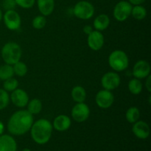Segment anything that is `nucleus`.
<instances>
[{"label": "nucleus", "instance_id": "a878e982", "mask_svg": "<svg viewBox=\"0 0 151 151\" xmlns=\"http://www.w3.org/2000/svg\"><path fill=\"white\" fill-rule=\"evenodd\" d=\"M18 86H19V82L17 80L13 78H9L3 83V89L7 92H12L16 89Z\"/></svg>", "mask_w": 151, "mask_h": 151}, {"label": "nucleus", "instance_id": "2eb2a0df", "mask_svg": "<svg viewBox=\"0 0 151 151\" xmlns=\"http://www.w3.org/2000/svg\"><path fill=\"white\" fill-rule=\"evenodd\" d=\"M52 125L53 128L56 131L63 132V131H67L70 128L72 125V121H71L70 117L67 115L60 114L55 118Z\"/></svg>", "mask_w": 151, "mask_h": 151}, {"label": "nucleus", "instance_id": "9b49d317", "mask_svg": "<svg viewBox=\"0 0 151 151\" xmlns=\"http://www.w3.org/2000/svg\"><path fill=\"white\" fill-rule=\"evenodd\" d=\"M150 65L145 60H138L133 68V75L137 79H145L150 75Z\"/></svg>", "mask_w": 151, "mask_h": 151}, {"label": "nucleus", "instance_id": "aec40b11", "mask_svg": "<svg viewBox=\"0 0 151 151\" xmlns=\"http://www.w3.org/2000/svg\"><path fill=\"white\" fill-rule=\"evenodd\" d=\"M27 111L32 115H35L39 114L42 110V103L38 98H34L29 100L27 103Z\"/></svg>", "mask_w": 151, "mask_h": 151}, {"label": "nucleus", "instance_id": "20e7f679", "mask_svg": "<svg viewBox=\"0 0 151 151\" xmlns=\"http://www.w3.org/2000/svg\"><path fill=\"white\" fill-rule=\"evenodd\" d=\"M109 64L116 72L125 70L129 65V59L126 53L122 50H114L109 57Z\"/></svg>", "mask_w": 151, "mask_h": 151}, {"label": "nucleus", "instance_id": "c9c22d12", "mask_svg": "<svg viewBox=\"0 0 151 151\" xmlns=\"http://www.w3.org/2000/svg\"><path fill=\"white\" fill-rule=\"evenodd\" d=\"M22 151H32V150H31L30 149H29V148H24Z\"/></svg>", "mask_w": 151, "mask_h": 151}, {"label": "nucleus", "instance_id": "412c9836", "mask_svg": "<svg viewBox=\"0 0 151 151\" xmlns=\"http://www.w3.org/2000/svg\"><path fill=\"white\" fill-rule=\"evenodd\" d=\"M140 111L139 109L137 107H131L127 110L125 113V118L129 123L134 124L139 120Z\"/></svg>", "mask_w": 151, "mask_h": 151}, {"label": "nucleus", "instance_id": "dca6fc26", "mask_svg": "<svg viewBox=\"0 0 151 151\" xmlns=\"http://www.w3.org/2000/svg\"><path fill=\"white\" fill-rule=\"evenodd\" d=\"M17 143L13 137L7 134L0 136V151H16Z\"/></svg>", "mask_w": 151, "mask_h": 151}, {"label": "nucleus", "instance_id": "5701e85b", "mask_svg": "<svg viewBox=\"0 0 151 151\" xmlns=\"http://www.w3.org/2000/svg\"><path fill=\"white\" fill-rule=\"evenodd\" d=\"M14 75L13 68L12 65H9L5 63L0 66V80L1 81H6L10 78H13Z\"/></svg>", "mask_w": 151, "mask_h": 151}, {"label": "nucleus", "instance_id": "b1692460", "mask_svg": "<svg viewBox=\"0 0 151 151\" xmlns=\"http://www.w3.org/2000/svg\"><path fill=\"white\" fill-rule=\"evenodd\" d=\"M131 15L137 20H142L147 16V10L141 4L134 5L132 7Z\"/></svg>", "mask_w": 151, "mask_h": 151}, {"label": "nucleus", "instance_id": "f3484780", "mask_svg": "<svg viewBox=\"0 0 151 151\" xmlns=\"http://www.w3.org/2000/svg\"><path fill=\"white\" fill-rule=\"evenodd\" d=\"M37 5L42 16H48L54 10L55 0H37Z\"/></svg>", "mask_w": 151, "mask_h": 151}, {"label": "nucleus", "instance_id": "72a5a7b5", "mask_svg": "<svg viewBox=\"0 0 151 151\" xmlns=\"http://www.w3.org/2000/svg\"><path fill=\"white\" fill-rule=\"evenodd\" d=\"M4 125L3 124V122L0 120V136L2 135L3 133H4Z\"/></svg>", "mask_w": 151, "mask_h": 151}, {"label": "nucleus", "instance_id": "c756f323", "mask_svg": "<svg viewBox=\"0 0 151 151\" xmlns=\"http://www.w3.org/2000/svg\"><path fill=\"white\" fill-rule=\"evenodd\" d=\"M1 6L5 10H14L16 7V3L15 0H3Z\"/></svg>", "mask_w": 151, "mask_h": 151}, {"label": "nucleus", "instance_id": "7c9ffc66", "mask_svg": "<svg viewBox=\"0 0 151 151\" xmlns=\"http://www.w3.org/2000/svg\"><path fill=\"white\" fill-rule=\"evenodd\" d=\"M145 79H146V81H145L146 88H147V90L148 92H151V76H150V75H148V76H147Z\"/></svg>", "mask_w": 151, "mask_h": 151}, {"label": "nucleus", "instance_id": "6ab92c4d", "mask_svg": "<svg viewBox=\"0 0 151 151\" xmlns=\"http://www.w3.org/2000/svg\"><path fill=\"white\" fill-rule=\"evenodd\" d=\"M71 95L72 100L76 103H84L86 99V91L81 86H76L72 88Z\"/></svg>", "mask_w": 151, "mask_h": 151}, {"label": "nucleus", "instance_id": "39448f33", "mask_svg": "<svg viewBox=\"0 0 151 151\" xmlns=\"http://www.w3.org/2000/svg\"><path fill=\"white\" fill-rule=\"evenodd\" d=\"M94 11V5L87 1H78L73 8L74 15L82 20H88L92 18Z\"/></svg>", "mask_w": 151, "mask_h": 151}, {"label": "nucleus", "instance_id": "f704fd0d", "mask_svg": "<svg viewBox=\"0 0 151 151\" xmlns=\"http://www.w3.org/2000/svg\"><path fill=\"white\" fill-rule=\"evenodd\" d=\"M2 16H3L2 11H1V9H0V22H1V19H2Z\"/></svg>", "mask_w": 151, "mask_h": 151}, {"label": "nucleus", "instance_id": "a211bd4d", "mask_svg": "<svg viewBox=\"0 0 151 151\" xmlns=\"http://www.w3.org/2000/svg\"><path fill=\"white\" fill-rule=\"evenodd\" d=\"M110 25V18L106 14H100L94 19L93 26L95 30L103 31Z\"/></svg>", "mask_w": 151, "mask_h": 151}, {"label": "nucleus", "instance_id": "f257e3e1", "mask_svg": "<svg viewBox=\"0 0 151 151\" xmlns=\"http://www.w3.org/2000/svg\"><path fill=\"white\" fill-rule=\"evenodd\" d=\"M33 122V115L27 110L17 111L9 119L7 131L12 135H24L30 130Z\"/></svg>", "mask_w": 151, "mask_h": 151}, {"label": "nucleus", "instance_id": "cd10ccee", "mask_svg": "<svg viewBox=\"0 0 151 151\" xmlns=\"http://www.w3.org/2000/svg\"><path fill=\"white\" fill-rule=\"evenodd\" d=\"M10 103V96L7 91L0 88V111L7 107Z\"/></svg>", "mask_w": 151, "mask_h": 151}, {"label": "nucleus", "instance_id": "423d86ee", "mask_svg": "<svg viewBox=\"0 0 151 151\" xmlns=\"http://www.w3.org/2000/svg\"><path fill=\"white\" fill-rule=\"evenodd\" d=\"M132 7V4L128 1H119L114 8V17L118 22H124L131 16Z\"/></svg>", "mask_w": 151, "mask_h": 151}, {"label": "nucleus", "instance_id": "1a4fd4ad", "mask_svg": "<svg viewBox=\"0 0 151 151\" xmlns=\"http://www.w3.org/2000/svg\"><path fill=\"white\" fill-rule=\"evenodd\" d=\"M121 78L116 72H109L103 75L101 78V85L104 89L112 91L120 85Z\"/></svg>", "mask_w": 151, "mask_h": 151}, {"label": "nucleus", "instance_id": "0eeeda50", "mask_svg": "<svg viewBox=\"0 0 151 151\" xmlns=\"http://www.w3.org/2000/svg\"><path fill=\"white\" fill-rule=\"evenodd\" d=\"M4 23L6 27L12 31L17 30L20 28L22 24L21 16L15 10H6L2 16Z\"/></svg>", "mask_w": 151, "mask_h": 151}, {"label": "nucleus", "instance_id": "c85d7f7f", "mask_svg": "<svg viewBox=\"0 0 151 151\" xmlns=\"http://www.w3.org/2000/svg\"><path fill=\"white\" fill-rule=\"evenodd\" d=\"M16 5L24 9L31 8L35 4V0H15Z\"/></svg>", "mask_w": 151, "mask_h": 151}, {"label": "nucleus", "instance_id": "6e6552de", "mask_svg": "<svg viewBox=\"0 0 151 151\" xmlns=\"http://www.w3.org/2000/svg\"><path fill=\"white\" fill-rule=\"evenodd\" d=\"M71 115L75 122H83L89 117L90 109L85 103H76L72 108Z\"/></svg>", "mask_w": 151, "mask_h": 151}, {"label": "nucleus", "instance_id": "393cba45", "mask_svg": "<svg viewBox=\"0 0 151 151\" xmlns=\"http://www.w3.org/2000/svg\"><path fill=\"white\" fill-rule=\"evenodd\" d=\"M13 68L14 75L16 74L18 77H24L28 72L27 66L21 60L13 64Z\"/></svg>", "mask_w": 151, "mask_h": 151}, {"label": "nucleus", "instance_id": "473e14b6", "mask_svg": "<svg viewBox=\"0 0 151 151\" xmlns=\"http://www.w3.org/2000/svg\"><path fill=\"white\" fill-rule=\"evenodd\" d=\"M145 0H128V2L132 5H139L144 3Z\"/></svg>", "mask_w": 151, "mask_h": 151}, {"label": "nucleus", "instance_id": "f8f14e48", "mask_svg": "<svg viewBox=\"0 0 151 151\" xmlns=\"http://www.w3.org/2000/svg\"><path fill=\"white\" fill-rule=\"evenodd\" d=\"M10 100L16 107L24 108L27 106L29 102V96L24 90L17 88L14 91H12Z\"/></svg>", "mask_w": 151, "mask_h": 151}, {"label": "nucleus", "instance_id": "7ed1b4c3", "mask_svg": "<svg viewBox=\"0 0 151 151\" xmlns=\"http://www.w3.org/2000/svg\"><path fill=\"white\" fill-rule=\"evenodd\" d=\"M1 58L4 63L12 65L19 61L22 55V50L16 42H7L3 46L1 51Z\"/></svg>", "mask_w": 151, "mask_h": 151}, {"label": "nucleus", "instance_id": "bb28decb", "mask_svg": "<svg viewBox=\"0 0 151 151\" xmlns=\"http://www.w3.org/2000/svg\"><path fill=\"white\" fill-rule=\"evenodd\" d=\"M47 24V19L46 16L40 15V16H36L32 22V25L33 28L35 29H41L44 27Z\"/></svg>", "mask_w": 151, "mask_h": 151}, {"label": "nucleus", "instance_id": "9d476101", "mask_svg": "<svg viewBox=\"0 0 151 151\" xmlns=\"http://www.w3.org/2000/svg\"><path fill=\"white\" fill-rule=\"evenodd\" d=\"M114 101V96L111 91L109 90H100L96 94V104L101 109H109L113 105Z\"/></svg>", "mask_w": 151, "mask_h": 151}, {"label": "nucleus", "instance_id": "2f4dec72", "mask_svg": "<svg viewBox=\"0 0 151 151\" xmlns=\"http://www.w3.org/2000/svg\"><path fill=\"white\" fill-rule=\"evenodd\" d=\"M93 31L92 27L90 26V25H86L83 27V32L86 34V35H89L91 32Z\"/></svg>", "mask_w": 151, "mask_h": 151}, {"label": "nucleus", "instance_id": "4468645a", "mask_svg": "<svg viewBox=\"0 0 151 151\" xmlns=\"http://www.w3.org/2000/svg\"><path fill=\"white\" fill-rule=\"evenodd\" d=\"M132 131L134 135L140 139H145L150 136V126L145 121L138 120L134 123Z\"/></svg>", "mask_w": 151, "mask_h": 151}, {"label": "nucleus", "instance_id": "f03ea898", "mask_svg": "<svg viewBox=\"0 0 151 151\" xmlns=\"http://www.w3.org/2000/svg\"><path fill=\"white\" fill-rule=\"evenodd\" d=\"M53 127L50 121L47 119H40L33 122L30 128V135L32 140L38 145H44L50 140Z\"/></svg>", "mask_w": 151, "mask_h": 151}, {"label": "nucleus", "instance_id": "ddd939ff", "mask_svg": "<svg viewBox=\"0 0 151 151\" xmlns=\"http://www.w3.org/2000/svg\"><path fill=\"white\" fill-rule=\"evenodd\" d=\"M104 36L100 31L93 30L89 35H88V46L94 51L100 50L104 45Z\"/></svg>", "mask_w": 151, "mask_h": 151}, {"label": "nucleus", "instance_id": "4be33fe9", "mask_svg": "<svg viewBox=\"0 0 151 151\" xmlns=\"http://www.w3.org/2000/svg\"><path fill=\"white\" fill-rule=\"evenodd\" d=\"M128 87L129 91L131 94H134V95H138L142 91L143 86L139 79L134 78V79H131L129 81Z\"/></svg>", "mask_w": 151, "mask_h": 151}]
</instances>
